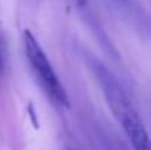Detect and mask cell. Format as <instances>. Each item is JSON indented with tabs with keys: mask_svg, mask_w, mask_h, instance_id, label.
Here are the masks:
<instances>
[{
	"mask_svg": "<svg viewBox=\"0 0 151 150\" xmlns=\"http://www.w3.org/2000/svg\"><path fill=\"white\" fill-rule=\"evenodd\" d=\"M96 75L111 113L122 125L132 146L138 150H150L151 141L147 134L145 125L138 112L135 110L134 104L131 103L129 97L120 87V84L104 66L96 68Z\"/></svg>",
	"mask_w": 151,
	"mask_h": 150,
	"instance_id": "obj_1",
	"label": "cell"
},
{
	"mask_svg": "<svg viewBox=\"0 0 151 150\" xmlns=\"http://www.w3.org/2000/svg\"><path fill=\"white\" fill-rule=\"evenodd\" d=\"M24 44H25V53L29 60V65L32 66L41 86L46 88L47 94L56 103H59L65 107H69L68 93L65 91L62 83L59 81L57 75L54 74V71L51 68L50 60L47 59L44 50L41 49V46L38 44L37 38L32 36L31 31L24 33Z\"/></svg>",
	"mask_w": 151,
	"mask_h": 150,
	"instance_id": "obj_2",
	"label": "cell"
},
{
	"mask_svg": "<svg viewBox=\"0 0 151 150\" xmlns=\"http://www.w3.org/2000/svg\"><path fill=\"white\" fill-rule=\"evenodd\" d=\"M1 69H3V57H1V53H0V74H1Z\"/></svg>",
	"mask_w": 151,
	"mask_h": 150,
	"instance_id": "obj_3",
	"label": "cell"
}]
</instances>
